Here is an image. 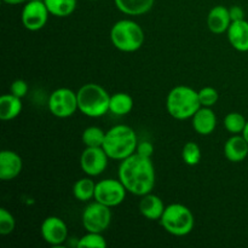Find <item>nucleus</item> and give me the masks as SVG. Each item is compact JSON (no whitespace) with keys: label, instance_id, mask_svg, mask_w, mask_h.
Instances as JSON below:
<instances>
[{"label":"nucleus","instance_id":"obj_1","mask_svg":"<svg viewBox=\"0 0 248 248\" xmlns=\"http://www.w3.org/2000/svg\"><path fill=\"white\" fill-rule=\"evenodd\" d=\"M119 179L128 193L137 196L152 193L155 186V169L150 157L140 156L135 153L121 161Z\"/></svg>","mask_w":248,"mask_h":248},{"label":"nucleus","instance_id":"obj_2","mask_svg":"<svg viewBox=\"0 0 248 248\" xmlns=\"http://www.w3.org/2000/svg\"><path fill=\"white\" fill-rule=\"evenodd\" d=\"M137 135L127 125H116L107 131L103 149L109 159L121 160L135 154L137 149Z\"/></svg>","mask_w":248,"mask_h":248},{"label":"nucleus","instance_id":"obj_3","mask_svg":"<svg viewBox=\"0 0 248 248\" xmlns=\"http://www.w3.org/2000/svg\"><path fill=\"white\" fill-rule=\"evenodd\" d=\"M199 92L189 86H176L170 91L166 108L170 115L177 120H186L195 115L201 108Z\"/></svg>","mask_w":248,"mask_h":248},{"label":"nucleus","instance_id":"obj_4","mask_svg":"<svg viewBox=\"0 0 248 248\" xmlns=\"http://www.w3.org/2000/svg\"><path fill=\"white\" fill-rule=\"evenodd\" d=\"M110 96L97 84H86L78 91V107L84 115L99 118L109 111Z\"/></svg>","mask_w":248,"mask_h":248},{"label":"nucleus","instance_id":"obj_5","mask_svg":"<svg viewBox=\"0 0 248 248\" xmlns=\"http://www.w3.org/2000/svg\"><path fill=\"white\" fill-rule=\"evenodd\" d=\"M110 40L118 50L123 52H135L140 50L144 43V31L137 22L121 19L111 27Z\"/></svg>","mask_w":248,"mask_h":248},{"label":"nucleus","instance_id":"obj_6","mask_svg":"<svg viewBox=\"0 0 248 248\" xmlns=\"http://www.w3.org/2000/svg\"><path fill=\"white\" fill-rule=\"evenodd\" d=\"M162 228L174 236H186L190 234L195 225L194 215L186 206L182 203H171L164 211L160 218Z\"/></svg>","mask_w":248,"mask_h":248},{"label":"nucleus","instance_id":"obj_7","mask_svg":"<svg viewBox=\"0 0 248 248\" xmlns=\"http://www.w3.org/2000/svg\"><path fill=\"white\" fill-rule=\"evenodd\" d=\"M48 109L57 118H69L79 109L78 93L67 87L55 90L48 98Z\"/></svg>","mask_w":248,"mask_h":248},{"label":"nucleus","instance_id":"obj_8","mask_svg":"<svg viewBox=\"0 0 248 248\" xmlns=\"http://www.w3.org/2000/svg\"><path fill=\"white\" fill-rule=\"evenodd\" d=\"M110 222V207L98 202V201L90 203L82 213V225L86 232H103L108 229Z\"/></svg>","mask_w":248,"mask_h":248},{"label":"nucleus","instance_id":"obj_9","mask_svg":"<svg viewBox=\"0 0 248 248\" xmlns=\"http://www.w3.org/2000/svg\"><path fill=\"white\" fill-rule=\"evenodd\" d=\"M127 189L119 179L109 178L96 183V190H94V200L108 207H115L124 202L126 198Z\"/></svg>","mask_w":248,"mask_h":248},{"label":"nucleus","instance_id":"obj_10","mask_svg":"<svg viewBox=\"0 0 248 248\" xmlns=\"http://www.w3.org/2000/svg\"><path fill=\"white\" fill-rule=\"evenodd\" d=\"M48 15L50 12L46 7L45 2L29 0L22 10L21 19L24 28L31 31H36L44 28L48 19Z\"/></svg>","mask_w":248,"mask_h":248},{"label":"nucleus","instance_id":"obj_11","mask_svg":"<svg viewBox=\"0 0 248 248\" xmlns=\"http://www.w3.org/2000/svg\"><path fill=\"white\" fill-rule=\"evenodd\" d=\"M108 159L109 156L102 147H86L80 157V166L87 176L96 177L106 171Z\"/></svg>","mask_w":248,"mask_h":248},{"label":"nucleus","instance_id":"obj_12","mask_svg":"<svg viewBox=\"0 0 248 248\" xmlns=\"http://www.w3.org/2000/svg\"><path fill=\"white\" fill-rule=\"evenodd\" d=\"M41 236L52 246H60L68 237V227L60 217L50 216L41 224Z\"/></svg>","mask_w":248,"mask_h":248},{"label":"nucleus","instance_id":"obj_13","mask_svg":"<svg viewBox=\"0 0 248 248\" xmlns=\"http://www.w3.org/2000/svg\"><path fill=\"white\" fill-rule=\"evenodd\" d=\"M22 157L12 150H2L0 153V178L2 181H12L22 171Z\"/></svg>","mask_w":248,"mask_h":248},{"label":"nucleus","instance_id":"obj_14","mask_svg":"<svg viewBox=\"0 0 248 248\" xmlns=\"http://www.w3.org/2000/svg\"><path fill=\"white\" fill-rule=\"evenodd\" d=\"M232 22L229 9L223 5H218L211 9L207 17L208 29L215 34H223L228 31Z\"/></svg>","mask_w":248,"mask_h":248},{"label":"nucleus","instance_id":"obj_15","mask_svg":"<svg viewBox=\"0 0 248 248\" xmlns=\"http://www.w3.org/2000/svg\"><path fill=\"white\" fill-rule=\"evenodd\" d=\"M191 119L194 130L201 136L211 135L217 126V116L208 107H201Z\"/></svg>","mask_w":248,"mask_h":248},{"label":"nucleus","instance_id":"obj_16","mask_svg":"<svg viewBox=\"0 0 248 248\" xmlns=\"http://www.w3.org/2000/svg\"><path fill=\"white\" fill-rule=\"evenodd\" d=\"M227 33L230 45L235 50L248 52V22L246 19L232 22Z\"/></svg>","mask_w":248,"mask_h":248},{"label":"nucleus","instance_id":"obj_17","mask_svg":"<svg viewBox=\"0 0 248 248\" xmlns=\"http://www.w3.org/2000/svg\"><path fill=\"white\" fill-rule=\"evenodd\" d=\"M224 155L229 161L241 162L248 155V142L241 135H232L225 142Z\"/></svg>","mask_w":248,"mask_h":248},{"label":"nucleus","instance_id":"obj_18","mask_svg":"<svg viewBox=\"0 0 248 248\" xmlns=\"http://www.w3.org/2000/svg\"><path fill=\"white\" fill-rule=\"evenodd\" d=\"M164 201L157 195L149 193L142 196L140 202V211L143 217L149 220H160L165 211Z\"/></svg>","mask_w":248,"mask_h":248},{"label":"nucleus","instance_id":"obj_19","mask_svg":"<svg viewBox=\"0 0 248 248\" xmlns=\"http://www.w3.org/2000/svg\"><path fill=\"white\" fill-rule=\"evenodd\" d=\"M22 111L21 98L15 94H2L0 97V119L9 121L17 118Z\"/></svg>","mask_w":248,"mask_h":248},{"label":"nucleus","instance_id":"obj_20","mask_svg":"<svg viewBox=\"0 0 248 248\" xmlns=\"http://www.w3.org/2000/svg\"><path fill=\"white\" fill-rule=\"evenodd\" d=\"M116 7L123 14L130 16H140L152 10L154 0H114Z\"/></svg>","mask_w":248,"mask_h":248},{"label":"nucleus","instance_id":"obj_21","mask_svg":"<svg viewBox=\"0 0 248 248\" xmlns=\"http://www.w3.org/2000/svg\"><path fill=\"white\" fill-rule=\"evenodd\" d=\"M133 108L132 97L125 92H118V93L110 96V103H109V111L115 115H126L130 113Z\"/></svg>","mask_w":248,"mask_h":248},{"label":"nucleus","instance_id":"obj_22","mask_svg":"<svg viewBox=\"0 0 248 248\" xmlns=\"http://www.w3.org/2000/svg\"><path fill=\"white\" fill-rule=\"evenodd\" d=\"M50 15L57 17L70 16L77 9V0H44Z\"/></svg>","mask_w":248,"mask_h":248},{"label":"nucleus","instance_id":"obj_23","mask_svg":"<svg viewBox=\"0 0 248 248\" xmlns=\"http://www.w3.org/2000/svg\"><path fill=\"white\" fill-rule=\"evenodd\" d=\"M94 190H96V183L87 177L75 182L74 186H73L74 198L82 202L94 199Z\"/></svg>","mask_w":248,"mask_h":248},{"label":"nucleus","instance_id":"obj_24","mask_svg":"<svg viewBox=\"0 0 248 248\" xmlns=\"http://www.w3.org/2000/svg\"><path fill=\"white\" fill-rule=\"evenodd\" d=\"M106 133L107 132H104L101 127H97V126L87 127L82 132V143L85 144V147L90 148L103 147L104 140H106Z\"/></svg>","mask_w":248,"mask_h":248},{"label":"nucleus","instance_id":"obj_25","mask_svg":"<svg viewBox=\"0 0 248 248\" xmlns=\"http://www.w3.org/2000/svg\"><path fill=\"white\" fill-rule=\"evenodd\" d=\"M247 120L240 113H229L224 119V126L232 135H240L246 127Z\"/></svg>","mask_w":248,"mask_h":248},{"label":"nucleus","instance_id":"obj_26","mask_svg":"<svg viewBox=\"0 0 248 248\" xmlns=\"http://www.w3.org/2000/svg\"><path fill=\"white\" fill-rule=\"evenodd\" d=\"M201 149L196 143L188 142L182 150V159L189 166H195L201 161Z\"/></svg>","mask_w":248,"mask_h":248},{"label":"nucleus","instance_id":"obj_27","mask_svg":"<svg viewBox=\"0 0 248 248\" xmlns=\"http://www.w3.org/2000/svg\"><path fill=\"white\" fill-rule=\"evenodd\" d=\"M106 246L107 241L102 232H87V234L84 235L78 242L79 248H104Z\"/></svg>","mask_w":248,"mask_h":248},{"label":"nucleus","instance_id":"obj_28","mask_svg":"<svg viewBox=\"0 0 248 248\" xmlns=\"http://www.w3.org/2000/svg\"><path fill=\"white\" fill-rule=\"evenodd\" d=\"M15 227H16V220L14 216L6 208H0V234H11L15 230Z\"/></svg>","mask_w":248,"mask_h":248},{"label":"nucleus","instance_id":"obj_29","mask_svg":"<svg viewBox=\"0 0 248 248\" xmlns=\"http://www.w3.org/2000/svg\"><path fill=\"white\" fill-rule=\"evenodd\" d=\"M199 92V99H200V103L202 107H211L215 106L217 103L218 98H219V94L216 89L211 86H206L203 89H201Z\"/></svg>","mask_w":248,"mask_h":248},{"label":"nucleus","instance_id":"obj_30","mask_svg":"<svg viewBox=\"0 0 248 248\" xmlns=\"http://www.w3.org/2000/svg\"><path fill=\"white\" fill-rule=\"evenodd\" d=\"M10 90H11L12 94L19 97V98H23L28 92V84L23 79H17L12 82Z\"/></svg>","mask_w":248,"mask_h":248},{"label":"nucleus","instance_id":"obj_31","mask_svg":"<svg viewBox=\"0 0 248 248\" xmlns=\"http://www.w3.org/2000/svg\"><path fill=\"white\" fill-rule=\"evenodd\" d=\"M136 153L140 154V156L150 157V159H152L153 154H154V145L150 142H148V140H143V142L138 143Z\"/></svg>","mask_w":248,"mask_h":248},{"label":"nucleus","instance_id":"obj_32","mask_svg":"<svg viewBox=\"0 0 248 248\" xmlns=\"http://www.w3.org/2000/svg\"><path fill=\"white\" fill-rule=\"evenodd\" d=\"M230 12V17H232V22H236V21H242L245 19V11L241 6H232L229 9Z\"/></svg>","mask_w":248,"mask_h":248},{"label":"nucleus","instance_id":"obj_33","mask_svg":"<svg viewBox=\"0 0 248 248\" xmlns=\"http://www.w3.org/2000/svg\"><path fill=\"white\" fill-rule=\"evenodd\" d=\"M5 4L9 5H18V4H23V2L28 1V0H2Z\"/></svg>","mask_w":248,"mask_h":248},{"label":"nucleus","instance_id":"obj_34","mask_svg":"<svg viewBox=\"0 0 248 248\" xmlns=\"http://www.w3.org/2000/svg\"><path fill=\"white\" fill-rule=\"evenodd\" d=\"M242 136H244L245 140H246L247 142H248V121H247V124H246V127H245L244 132H242Z\"/></svg>","mask_w":248,"mask_h":248},{"label":"nucleus","instance_id":"obj_35","mask_svg":"<svg viewBox=\"0 0 248 248\" xmlns=\"http://www.w3.org/2000/svg\"><path fill=\"white\" fill-rule=\"evenodd\" d=\"M36 1H44V0H36Z\"/></svg>","mask_w":248,"mask_h":248},{"label":"nucleus","instance_id":"obj_36","mask_svg":"<svg viewBox=\"0 0 248 248\" xmlns=\"http://www.w3.org/2000/svg\"><path fill=\"white\" fill-rule=\"evenodd\" d=\"M90 1H97V0H90Z\"/></svg>","mask_w":248,"mask_h":248}]
</instances>
